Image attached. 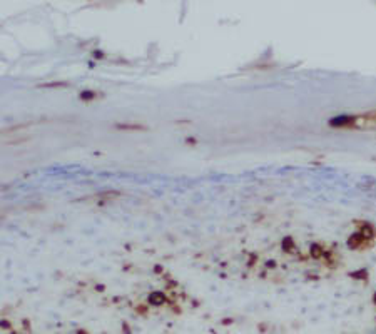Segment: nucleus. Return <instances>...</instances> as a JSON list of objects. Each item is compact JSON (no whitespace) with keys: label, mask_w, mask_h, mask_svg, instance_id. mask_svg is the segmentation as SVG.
Returning <instances> with one entry per match:
<instances>
[{"label":"nucleus","mask_w":376,"mask_h":334,"mask_svg":"<svg viewBox=\"0 0 376 334\" xmlns=\"http://www.w3.org/2000/svg\"><path fill=\"white\" fill-rule=\"evenodd\" d=\"M149 299H151V303H152V304H161V303H163V301H166V298H164V296L161 294V293H154V294L151 296Z\"/></svg>","instance_id":"nucleus-1"}]
</instances>
